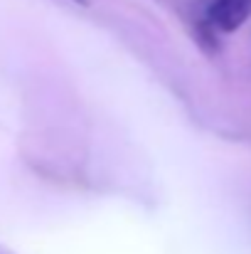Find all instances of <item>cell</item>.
<instances>
[{"label": "cell", "mask_w": 251, "mask_h": 254, "mask_svg": "<svg viewBox=\"0 0 251 254\" xmlns=\"http://www.w3.org/2000/svg\"><path fill=\"white\" fill-rule=\"evenodd\" d=\"M74 2H82V5H86V0H74Z\"/></svg>", "instance_id": "2"}, {"label": "cell", "mask_w": 251, "mask_h": 254, "mask_svg": "<svg viewBox=\"0 0 251 254\" xmlns=\"http://www.w3.org/2000/svg\"><path fill=\"white\" fill-rule=\"evenodd\" d=\"M251 15V0H214L207 10V22L219 32H237Z\"/></svg>", "instance_id": "1"}]
</instances>
